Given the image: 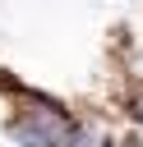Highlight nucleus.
I'll use <instances>...</instances> for the list:
<instances>
[{"label":"nucleus","instance_id":"1","mask_svg":"<svg viewBox=\"0 0 143 147\" xmlns=\"http://www.w3.org/2000/svg\"><path fill=\"white\" fill-rule=\"evenodd\" d=\"M134 119H138V124H143V92H138V96H134Z\"/></svg>","mask_w":143,"mask_h":147}]
</instances>
